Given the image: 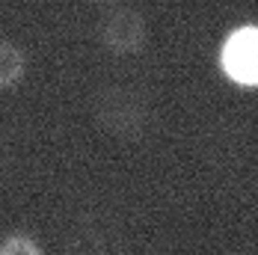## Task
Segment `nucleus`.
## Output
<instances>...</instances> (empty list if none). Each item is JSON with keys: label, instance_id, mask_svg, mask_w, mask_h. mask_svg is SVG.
<instances>
[{"label": "nucleus", "instance_id": "f257e3e1", "mask_svg": "<svg viewBox=\"0 0 258 255\" xmlns=\"http://www.w3.org/2000/svg\"><path fill=\"white\" fill-rule=\"evenodd\" d=\"M92 113H95V122L101 131H107L116 140H125V143L143 140L149 131V122H152L146 98L128 86H104L95 95Z\"/></svg>", "mask_w": 258, "mask_h": 255}, {"label": "nucleus", "instance_id": "f03ea898", "mask_svg": "<svg viewBox=\"0 0 258 255\" xmlns=\"http://www.w3.org/2000/svg\"><path fill=\"white\" fill-rule=\"evenodd\" d=\"M98 39L116 56H134L149 42V24L134 6H113L98 21Z\"/></svg>", "mask_w": 258, "mask_h": 255}, {"label": "nucleus", "instance_id": "7ed1b4c3", "mask_svg": "<svg viewBox=\"0 0 258 255\" xmlns=\"http://www.w3.org/2000/svg\"><path fill=\"white\" fill-rule=\"evenodd\" d=\"M220 66L226 77L240 86H258V27H237L220 48Z\"/></svg>", "mask_w": 258, "mask_h": 255}, {"label": "nucleus", "instance_id": "20e7f679", "mask_svg": "<svg viewBox=\"0 0 258 255\" xmlns=\"http://www.w3.org/2000/svg\"><path fill=\"white\" fill-rule=\"evenodd\" d=\"M27 77V51L0 36V89H15Z\"/></svg>", "mask_w": 258, "mask_h": 255}, {"label": "nucleus", "instance_id": "39448f33", "mask_svg": "<svg viewBox=\"0 0 258 255\" xmlns=\"http://www.w3.org/2000/svg\"><path fill=\"white\" fill-rule=\"evenodd\" d=\"M0 255H42V246L27 231H9L0 237Z\"/></svg>", "mask_w": 258, "mask_h": 255}, {"label": "nucleus", "instance_id": "423d86ee", "mask_svg": "<svg viewBox=\"0 0 258 255\" xmlns=\"http://www.w3.org/2000/svg\"><path fill=\"white\" fill-rule=\"evenodd\" d=\"M107 3H110V0H107Z\"/></svg>", "mask_w": 258, "mask_h": 255}]
</instances>
